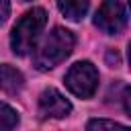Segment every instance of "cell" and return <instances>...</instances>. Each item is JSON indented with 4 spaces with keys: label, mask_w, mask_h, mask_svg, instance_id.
I'll return each mask as SVG.
<instances>
[{
    "label": "cell",
    "mask_w": 131,
    "mask_h": 131,
    "mask_svg": "<svg viewBox=\"0 0 131 131\" xmlns=\"http://www.w3.org/2000/svg\"><path fill=\"white\" fill-rule=\"evenodd\" d=\"M18 125V113L10 106L0 102V131H12Z\"/></svg>",
    "instance_id": "obj_8"
},
{
    "label": "cell",
    "mask_w": 131,
    "mask_h": 131,
    "mask_svg": "<svg viewBox=\"0 0 131 131\" xmlns=\"http://www.w3.org/2000/svg\"><path fill=\"white\" fill-rule=\"evenodd\" d=\"M94 25L106 33V35H117L125 29L127 25V8L119 0H104L102 6L98 8L94 16Z\"/></svg>",
    "instance_id": "obj_4"
},
{
    "label": "cell",
    "mask_w": 131,
    "mask_h": 131,
    "mask_svg": "<svg viewBox=\"0 0 131 131\" xmlns=\"http://www.w3.org/2000/svg\"><path fill=\"white\" fill-rule=\"evenodd\" d=\"M57 8L70 20H80L88 12V0H57Z\"/></svg>",
    "instance_id": "obj_7"
},
{
    "label": "cell",
    "mask_w": 131,
    "mask_h": 131,
    "mask_svg": "<svg viewBox=\"0 0 131 131\" xmlns=\"http://www.w3.org/2000/svg\"><path fill=\"white\" fill-rule=\"evenodd\" d=\"M66 86L78 98H90L98 88V70L90 61H78L68 70Z\"/></svg>",
    "instance_id": "obj_3"
},
{
    "label": "cell",
    "mask_w": 131,
    "mask_h": 131,
    "mask_svg": "<svg viewBox=\"0 0 131 131\" xmlns=\"http://www.w3.org/2000/svg\"><path fill=\"white\" fill-rule=\"evenodd\" d=\"M74 35L72 31L63 29V27H55L47 37L45 41L41 43V47L37 49L35 53V66L39 70H51L55 68L57 63H61L74 49Z\"/></svg>",
    "instance_id": "obj_2"
},
{
    "label": "cell",
    "mask_w": 131,
    "mask_h": 131,
    "mask_svg": "<svg viewBox=\"0 0 131 131\" xmlns=\"http://www.w3.org/2000/svg\"><path fill=\"white\" fill-rule=\"evenodd\" d=\"M23 86H25V76L16 68L2 63L0 66V90H4L8 94H18L23 90Z\"/></svg>",
    "instance_id": "obj_6"
},
{
    "label": "cell",
    "mask_w": 131,
    "mask_h": 131,
    "mask_svg": "<svg viewBox=\"0 0 131 131\" xmlns=\"http://www.w3.org/2000/svg\"><path fill=\"white\" fill-rule=\"evenodd\" d=\"M8 12H10V4H8V0H0V23L6 20Z\"/></svg>",
    "instance_id": "obj_10"
},
{
    "label": "cell",
    "mask_w": 131,
    "mask_h": 131,
    "mask_svg": "<svg viewBox=\"0 0 131 131\" xmlns=\"http://www.w3.org/2000/svg\"><path fill=\"white\" fill-rule=\"evenodd\" d=\"M47 23V12L43 8H33L20 16L10 35V47L16 55H27L35 49V43Z\"/></svg>",
    "instance_id": "obj_1"
},
{
    "label": "cell",
    "mask_w": 131,
    "mask_h": 131,
    "mask_svg": "<svg viewBox=\"0 0 131 131\" xmlns=\"http://www.w3.org/2000/svg\"><path fill=\"white\" fill-rule=\"evenodd\" d=\"M86 131H129L125 125H119L115 121H106V119H92L86 125Z\"/></svg>",
    "instance_id": "obj_9"
},
{
    "label": "cell",
    "mask_w": 131,
    "mask_h": 131,
    "mask_svg": "<svg viewBox=\"0 0 131 131\" xmlns=\"http://www.w3.org/2000/svg\"><path fill=\"white\" fill-rule=\"evenodd\" d=\"M23 2H29V0H23Z\"/></svg>",
    "instance_id": "obj_11"
},
{
    "label": "cell",
    "mask_w": 131,
    "mask_h": 131,
    "mask_svg": "<svg viewBox=\"0 0 131 131\" xmlns=\"http://www.w3.org/2000/svg\"><path fill=\"white\" fill-rule=\"evenodd\" d=\"M72 111V102L55 88H47L39 96V113L45 119H63Z\"/></svg>",
    "instance_id": "obj_5"
}]
</instances>
